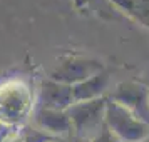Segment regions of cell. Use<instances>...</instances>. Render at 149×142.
<instances>
[{"mask_svg":"<svg viewBox=\"0 0 149 142\" xmlns=\"http://www.w3.org/2000/svg\"><path fill=\"white\" fill-rule=\"evenodd\" d=\"M12 134H15L14 129H12V125H8V124H5V122L0 121V142H5Z\"/></svg>","mask_w":149,"mask_h":142,"instance_id":"cell-10","label":"cell"},{"mask_svg":"<svg viewBox=\"0 0 149 142\" xmlns=\"http://www.w3.org/2000/svg\"><path fill=\"white\" fill-rule=\"evenodd\" d=\"M50 142H67V139H62V137H54Z\"/></svg>","mask_w":149,"mask_h":142,"instance_id":"cell-12","label":"cell"},{"mask_svg":"<svg viewBox=\"0 0 149 142\" xmlns=\"http://www.w3.org/2000/svg\"><path fill=\"white\" fill-rule=\"evenodd\" d=\"M17 135H19L20 142H50L52 139H54L52 135L45 134L44 130L37 129L35 125H32V124L22 125V127L19 129Z\"/></svg>","mask_w":149,"mask_h":142,"instance_id":"cell-8","label":"cell"},{"mask_svg":"<svg viewBox=\"0 0 149 142\" xmlns=\"http://www.w3.org/2000/svg\"><path fill=\"white\" fill-rule=\"evenodd\" d=\"M67 142H91L87 141V139H82V137H79V135H70V137H67Z\"/></svg>","mask_w":149,"mask_h":142,"instance_id":"cell-11","label":"cell"},{"mask_svg":"<svg viewBox=\"0 0 149 142\" xmlns=\"http://www.w3.org/2000/svg\"><path fill=\"white\" fill-rule=\"evenodd\" d=\"M148 87H149V84H148Z\"/></svg>","mask_w":149,"mask_h":142,"instance_id":"cell-14","label":"cell"},{"mask_svg":"<svg viewBox=\"0 0 149 142\" xmlns=\"http://www.w3.org/2000/svg\"><path fill=\"white\" fill-rule=\"evenodd\" d=\"M106 104H107V97L86 102H74L67 109L74 135H79L87 141L94 139L106 127Z\"/></svg>","mask_w":149,"mask_h":142,"instance_id":"cell-1","label":"cell"},{"mask_svg":"<svg viewBox=\"0 0 149 142\" xmlns=\"http://www.w3.org/2000/svg\"><path fill=\"white\" fill-rule=\"evenodd\" d=\"M109 87H111V77L106 70H102L87 80H82L72 85L74 102H86L106 97L109 92Z\"/></svg>","mask_w":149,"mask_h":142,"instance_id":"cell-7","label":"cell"},{"mask_svg":"<svg viewBox=\"0 0 149 142\" xmlns=\"http://www.w3.org/2000/svg\"><path fill=\"white\" fill-rule=\"evenodd\" d=\"M32 125L44 130L45 134L52 137H62L67 139L74 134L72 122L69 117L67 110H54V109L34 107L32 109Z\"/></svg>","mask_w":149,"mask_h":142,"instance_id":"cell-5","label":"cell"},{"mask_svg":"<svg viewBox=\"0 0 149 142\" xmlns=\"http://www.w3.org/2000/svg\"><path fill=\"white\" fill-rule=\"evenodd\" d=\"M141 142H149V135L146 137V139H144V141H141Z\"/></svg>","mask_w":149,"mask_h":142,"instance_id":"cell-13","label":"cell"},{"mask_svg":"<svg viewBox=\"0 0 149 142\" xmlns=\"http://www.w3.org/2000/svg\"><path fill=\"white\" fill-rule=\"evenodd\" d=\"M104 70L102 62L95 60V59H86V57H65L62 59L57 65H55L49 79L67 85H75L82 80H87L91 77H94L95 74H99Z\"/></svg>","mask_w":149,"mask_h":142,"instance_id":"cell-4","label":"cell"},{"mask_svg":"<svg viewBox=\"0 0 149 142\" xmlns=\"http://www.w3.org/2000/svg\"><path fill=\"white\" fill-rule=\"evenodd\" d=\"M74 104L72 87L62 82L45 79L40 82L37 92V100L34 107L54 109V110H67Z\"/></svg>","mask_w":149,"mask_h":142,"instance_id":"cell-6","label":"cell"},{"mask_svg":"<svg viewBox=\"0 0 149 142\" xmlns=\"http://www.w3.org/2000/svg\"><path fill=\"white\" fill-rule=\"evenodd\" d=\"M106 127L121 142H141L149 135V124L109 99L106 104Z\"/></svg>","mask_w":149,"mask_h":142,"instance_id":"cell-2","label":"cell"},{"mask_svg":"<svg viewBox=\"0 0 149 142\" xmlns=\"http://www.w3.org/2000/svg\"><path fill=\"white\" fill-rule=\"evenodd\" d=\"M109 100L119 104L137 117L139 121L149 124V87L148 84L136 80H126L117 84L106 95Z\"/></svg>","mask_w":149,"mask_h":142,"instance_id":"cell-3","label":"cell"},{"mask_svg":"<svg viewBox=\"0 0 149 142\" xmlns=\"http://www.w3.org/2000/svg\"><path fill=\"white\" fill-rule=\"evenodd\" d=\"M91 142H121V141H119L107 127H104L94 139H91Z\"/></svg>","mask_w":149,"mask_h":142,"instance_id":"cell-9","label":"cell"}]
</instances>
